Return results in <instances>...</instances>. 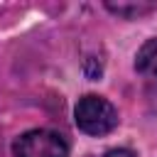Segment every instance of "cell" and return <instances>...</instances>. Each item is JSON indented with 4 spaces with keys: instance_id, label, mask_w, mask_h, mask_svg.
I'll return each mask as SVG.
<instances>
[{
    "instance_id": "6da1fadb",
    "label": "cell",
    "mask_w": 157,
    "mask_h": 157,
    "mask_svg": "<svg viewBox=\"0 0 157 157\" xmlns=\"http://www.w3.org/2000/svg\"><path fill=\"white\" fill-rule=\"evenodd\" d=\"M74 118L81 132L101 137L108 135L115 125H118V110L110 101H105L103 96L88 93L83 98H78L76 108H74Z\"/></svg>"
},
{
    "instance_id": "7a4b0ae2",
    "label": "cell",
    "mask_w": 157,
    "mask_h": 157,
    "mask_svg": "<svg viewBox=\"0 0 157 157\" xmlns=\"http://www.w3.org/2000/svg\"><path fill=\"white\" fill-rule=\"evenodd\" d=\"M12 152L15 157H69V145L59 132L29 130L15 140Z\"/></svg>"
},
{
    "instance_id": "3957f363",
    "label": "cell",
    "mask_w": 157,
    "mask_h": 157,
    "mask_svg": "<svg viewBox=\"0 0 157 157\" xmlns=\"http://www.w3.org/2000/svg\"><path fill=\"white\" fill-rule=\"evenodd\" d=\"M135 69L145 78H150V81L157 83V39H147L140 47V52L135 56Z\"/></svg>"
},
{
    "instance_id": "277c9868",
    "label": "cell",
    "mask_w": 157,
    "mask_h": 157,
    "mask_svg": "<svg viewBox=\"0 0 157 157\" xmlns=\"http://www.w3.org/2000/svg\"><path fill=\"white\" fill-rule=\"evenodd\" d=\"M108 10L110 12H115V15H123V17H130V15H140V12H147L150 10V5H113V2H108Z\"/></svg>"
},
{
    "instance_id": "5b68a950",
    "label": "cell",
    "mask_w": 157,
    "mask_h": 157,
    "mask_svg": "<svg viewBox=\"0 0 157 157\" xmlns=\"http://www.w3.org/2000/svg\"><path fill=\"white\" fill-rule=\"evenodd\" d=\"M103 157H135L130 150H110V152H105Z\"/></svg>"
}]
</instances>
